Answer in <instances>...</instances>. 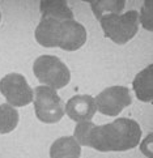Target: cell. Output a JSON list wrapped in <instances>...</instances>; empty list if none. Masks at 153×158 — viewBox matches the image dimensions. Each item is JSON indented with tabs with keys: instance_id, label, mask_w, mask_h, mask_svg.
<instances>
[{
	"instance_id": "6da1fadb",
	"label": "cell",
	"mask_w": 153,
	"mask_h": 158,
	"mask_svg": "<svg viewBox=\"0 0 153 158\" xmlns=\"http://www.w3.org/2000/svg\"><path fill=\"white\" fill-rule=\"evenodd\" d=\"M141 128L134 119L118 118L104 126H94L89 137V148L98 152H126L138 146Z\"/></svg>"
},
{
	"instance_id": "7a4b0ae2",
	"label": "cell",
	"mask_w": 153,
	"mask_h": 158,
	"mask_svg": "<svg viewBox=\"0 0 153 158\" xmlns=\"http://www.w3.org/2000/svg\"><path fill=\"white\" fill-rule=\"evenodd\" d=\"M100 25L105 35L117 44H126L138 34L139 12L128 10L121 15H106L100 19Z\"/></svg>"
},
{
	"instance_id": "3957f363",
	"label": "cell",
	"mask_w": 153,
	"mask_h": 158,
	"mask_svg": "<svg viewBox=\"0 0 153 158\" xmlns=\"http://www.w3.org/2000/svg\"><path fill=\"white\" fill-rule=\"evenodd\" d=\"M33 72L37 80L45 86L54 90L63 89L71 81V72L59 58L42 55L34 60Z\"/></svg>"
},
{
	"instance_id": "277c9868",
	"label": "cell",
	"mask_w": 153,
	"mask_h": 158,
	"mask_svg": "<svg viewBox=\"0 0 153 158\" xmlns=\"http://www.w3.org/2000/svg\"><path fill=\"white\" fill-rule=\"evenodd\" d=\"M34 111L38 120L46 124H54L63 119L66 114V103L56 90L49 86L39 85L33 90Z\"/></svg>"
},
{
	"instance_id": "5b68a950",
	"label": "cell",
	"mask_w": 153,
	"mask_h": 158,
	"mask_svg": "<svg viewBox=\"0 0 153 158\" xmlns=\"http://www.w3.org/2000/svg\"><path fill=\"white\" fill-rule=\"evenodd\" d=\"M0 93L13 107H24L33 102V89L20 73H8L0 80Z\"/></svg>"
},
{
	"instance_id": "8992f818",
	"label": "cell",
	"mask_w": 153,
	"mask_h": 158,
	"mask_svg": "<svg viewBox=\"0 0 153 158\" xmlns=\"http://www.w3.org/2000/svg\"><path fill=\"white\" fill-rule=\"evenodd\" d=\"M97 111L106 116H117L132 102L130 89L122 85H114L104 89L94 98Z\"/></svg>"
},
{
	"instance_id": "52a82bcc",
	"label": "cell",
	"mask_w": 153,
	"mask_h": 158,
	"mask_svg": "<svg viewBox=\"0 0 153 158\" xmlns=\"http://www.w3.org/2000/svg\"><path fill=\"white\" fill-rule=\"evenodd\" d=\"M87 42V29L75 19L62 21L58 47L66 51H76Z\"/></svg>"
},
{
	"instance_id": "ba28073f",
	"label": "cell",
	"mask_w": 153,
	"mask_h": 158,
	"mask_svg": "<svg viewBox=\"0 0 153 158\" xmlns=\"http://www.w3.org/2000/svg\"><path fill=\"white\" fill-rule=\"evenodd\" d=\"M96 112H97L96 101L92 95L88 94L73 95L66 103V114L71 120L76 123L92 120Z\"/></svg>"
},
{
	"instance_id": "9c48e42d",
	"label": "cell",
	"mask_w": 153,
	"mask_h": 158,
	"mask_svg": "<svg viewBox=\"0 0 153 158\" xmlns=\"http://www.w3.org/2000/svg\"><path fill=\"white\" fill-rule=\"evenodd\" d=\"M60 22L62 21H55L51 19H41L39 24L36 27V31H34L36 41L41 46L47 48L58 47Z\"/></svg>"
},
{
	"instance_id": "30bf717a",
	"label": "cell",
	"mask_w": 153,
	"mask_h": 158,
	"mask_svg": "<svg viewBox=\"0 0 153 158\" xmlns=\"http://www.w3.org/2000/svg\"><path fill=\"white\" fill-rule=\"evenodd\" d=\"M134 92L141 102H152L153 99V65L140 71L132 81Z\"/></svg>"
},
{
	"instance_id": "8fae6325",
	"label": "cell",
	"mask_w": 153,
	"mask_h": 158,
	"mask_svg": "<svg viewBox=\"0 0 153 158\" xmlns=\"http://www.w3.org/2000/svg\"><path fill=\"white\" fill-rule=\"evenodd\" d=\"M42 19H51L55 21L73 20V12L64 0H43L39 3Z\"/></svg>"
},
{
	"instance_id": "7c38bea8",
	"label": "cell",
	"mask_w": 153,
	"mask_h": 158,
	"mask_svg": "<svg viewBox=\"0 0 153 158\" xmlns=\"http://www.w3.org/2000/svg\"><path fill=\"white\" fill-rule=\"evenodd\" d=\"M81 146L73 136L56 139L50 146V158H80Z\"/></svg>"
},
{
	"instance_id": "4fadbf2b",
	"label": "cell",
	"mask_w": 153,
	"mask_h": 158,
	"mask_svg": "<svg viewBox=\"0 0 153 158\" xmlns=\"http://www.w3.org/2000/svg\"><path fill=\"white\" fill-rule=\"evenodd\" d=\"M126 7L124 0H98V2H90L94 16L98 20L106 15H121Z\"/></svg>"
},
{
	"instance_id": "5bb4252c",
	"label": "cell",
	"mask_w": 153,
	"mask_h": 158,
	"mask_svg": "<svg viewBox=\"0 0 153 158\" xmlns=\"http://www.w3.org/2000/svg\"><path fill=\"white\" fill-rule=\"evenodd\" d=\"M20 120L19 112L13 106L8 103L0 105V135L12 132Z\"/></svg>"
},
{
	"instance_id": "9a60e30c",
	"label": "cell",
	"mask_w": 153,
	"mask_h": 158,
	"mask_svg": "<svg viewBox=\"0 0 153 158\" xmlns=\"http://www.w3.org/2000/svg\"><path fill=\"white\" fill-rule=\"evenodd\" d=\"M96 124L92 120L88 122H80L76 124L75 132H73V139H75L80 146H89V137L93 127Z\"/></svg>"
},
{
	"instance_id": "2e32d148",
	"label": "cell",
	"mask_w": 153,
	"mask_h": 158,
	"mask_svg": "<svg viewBox=\"0 0 153 158\" xmlns=\"http://www.w3.org/2000/svg\"><path fill=\"white\" fill-rule=\"evenodd\" d=\"M139 24L143 25L144 29H147L148 31L152 30V24H153V2L152 0H147L141 5V9L139 13Z\"/></svg>"
},
{
	"instance_id": "e0dca14e",
	"label": "cell",
	"mask_w": 153,
	"mask_h": 158,
	"mask_svg": "<svg viewBox=\"0 0 153 158\" xmlns=\"http://www.w3.org/2000/svg\"><path fill=\"white\" fill-rule=\"evenodd\" d=\"M140 150L145 157L152 158L153 157V144H152V133H149L140 144Z\"/></svg>"
},
{
	"instance_id": "ac0fdd59",
	"label": "cell",
	"mask_w": 153,
	"mask_h": 158,
	"mask_svg": "<svg viewBox=\"0 0 153 158\" xmlns=\"http://www.w3.org/2000/svg\"><path fill=\"white\" fill-rule=\"evenodd\" d=\"M0 20H2V13H0Z\"/></svg>"
}]
</instances>
